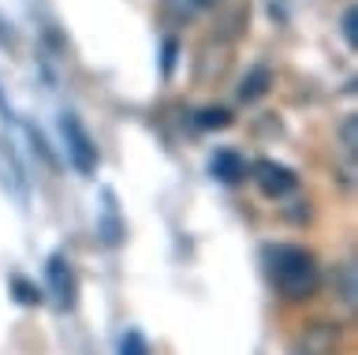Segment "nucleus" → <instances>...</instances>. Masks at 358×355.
<instances>
[{"mask_svg":"<svg viewBox=\"0 0 358 355\" xmlns=\"http://www.w3.org/2000/svg\"><path fill=\"white\" fill-rule=\"evenodd\" d=\"M268 277H273L280 295L306 299L317 284V265H313V254L284 243V247H268Z\"/></svg>","mask_w":358,"mask_h":355,"instance_id":"f257e3e1","label":"nucleus"},{"mask_svg":"<svg viewBox=\"0 0 358 355\" xmlns=\"http://www.w3.org/2000/svg\"><path fill=\"white\" fill-rule=\"evenodd\" d=\"M60 131H64L71 165H75L78 172H94L97 169V146H94V139L86 135V127L78 124V116H64L60 120Z\"/></svg>","mask_w":358,"mask_h":355,"instance_id":"f03ea898","label":"nucleus"},{"mask_svg":"<svg viewBox=\"0 0 358 355\" xmlns=\"http://www.w3.org/2000/svg\"><path fill=\"white\" fill-rule=\"evenodd\" d=\"M254 180L268 198H280V195L295 191V183H299L295 172H291L287 165H276V161H257L254 165Z\"/></svg>","mask_w":358,"mask_h":355,"instance_id":"7ed1b4c3","label":"nucleus"},{"mask_svg":"<svg viewBox=\"0 0 358 355\" xmlns=\"http://www.w3.org/2000/svg\"><path fill=\"white\" fill-rule=\"evenodd\" d=\"M49 288H52V295H56L60 307L75 303V277H71L64 258H49Z\"/></svg>","mask_w":358,"mask_h":355,"instance_id":"20e7f679","label":"nucleus"},{"mask_svg":"<svg viewBox=\"0 0 358 355\" xmlns=\"http://www.w3.org/2000/svg\"><path fill=\"white\" fill-rule=\"evenodd\" d=\"M209 172L224 183H239L246 176V161H243V153H235V150H217L209 161Z\"/></svg>","mask_w":358,"mask_h":355,"instance_id":"39448f33","label":"nucleus"},{"mask_svg":"<svg viewBox=\"0 0 358 355\" xmlns=\"http://www.w3.org/2000/svg\"><path fill=\"white\" fill-rule=\"evenodd\" d=\"M268 83H273V71H268V68H254V71L243 79L239 97H243V102H254V97H262V94L268 90Z\"/></svg>","mask_w":358,"mask_h":355,"instance_id":"423d86ee","label":"nucleus"},{"mask_svg":"<svg viewBox=\"0 0 358 355\" xmlns=\"http://www.w3.org/2000/svg\"><path fill=\"white\" fill-rule=\"evenodd\" d=\"M228 124H231L228 109H201L198 113V127H228Z\"/></svg>","mask_w":358,"mask_h":355,"instance_id":"0eeeda50","label":"nucleus"},{"mask_svg":"<svg viewBox=\"0 0 358 355\" xmlns=\"http://www.w3.org/2000/svg\"><path fill=\"white\" fill-rule=\"evenodd\" d=\"M343 38H347V46L358 49V12L355 8H347L343 12Z\"/></svg>","mask_w":358,"mask_h":355,"instance_id":"6e6552de","label":"nucleus"},{"mask_svg":"<svg viewBox=\"0 0 358 355\" xmlns=\"http://www.w3.org/2000/svg\"><path fill=\"white\" fill-rule=\"evenodd\" d=\"M120 355H145V340L138 337V333H127L120 344Z\"/></svg>","mask_w":358,"mask_h":355,"instance_id":"1a4fd4ad","label":"nucleus"},{"mask_svg":"<svg viewBox=\"0 0 358 355\" xmlns=\"http://www.w3.org/2000/svg\"><path fill=\"white\" fill-rule=\"evenodd\" d=\"M343 146L355 150V116H347V124H343Z\"/></svg>","mask_w":358,"mask_h":355,"instance_id":"9d476101","label":"nucleus"}]
</instances>
